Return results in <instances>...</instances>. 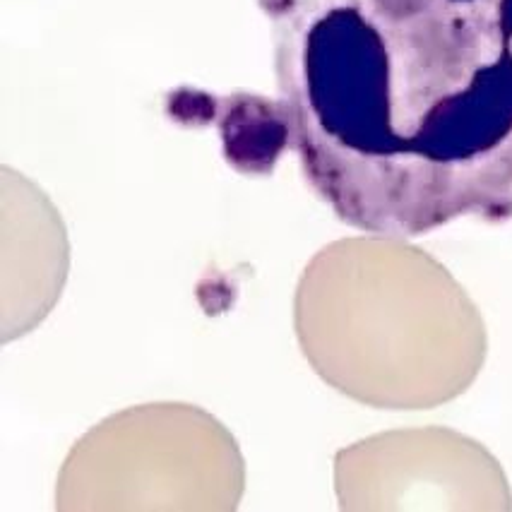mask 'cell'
Instances as JSON below:
<instances>
[{"label": "cell", "mask_w": 512, "mask_h": 512, "mask_svg": "<svg viewBox=\"0 0 512 512\" xmlns=\"http://www.w3.org/2000/svg\"><path fill=\"white\" fill-rule=\"evenodd\" d=\"M287 147L339 222L512 219V0H258Z\"/></svg>", "instance_id": "1"}, {"label": "cell", "mask_w": 512, "mask_h": 512, "mask_svg": "<svg viewBox=\"0 0 512 512\" xmlns=\"http://www.w3.org/2000/svg\"><path fill=\"white\" fill-rule=\"evenodd\" d=\"M299 347L323 383L385 412L464 395L488 354L472 296L407 238L366 234L313 255L294 296Z\"/></svg>", "instance_id": "2"}, {"label": "cell", "mask_w": 512, "mask_h": 512, "mask_svg": "<svg viewBox=\"0 0 512 512\" xmlns=\"http://www.w3.org/2000/svg\"><path fill=\"white\" fill-rule=\"evenodd\" d=\"M246 460L202 407L157 402L99 421L73 445L56 479L58 510H234Z\"/></svg>", "instance_id": "3"}, {"label": "cell", "mask_w": 512, "mask_h": 512, "mask_svg": "<svg viewBox=\"0 0 512 512\" xmlns=\"http://www.w3.org/2000/svg\"><path fill=\"white\" fill-rule=\"evenodd\" d=\"M342 510H512V488L479 440L452 428H400L335 457Z\"/></svg>", "instance_id": "4"}]
</instances>
